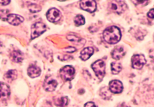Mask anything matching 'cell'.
<instances>
[{
	"instance_id": "1",
	"label": "cell",
	"mask_w": 154,
	"mask_h": 107,
	"mask_svg": "<svg viewBox=\"0 0 154 107\" xmlns=\"http://www.w3.org/2000/svg\"><path fill=\"white\" fill-rule=\"evenodd\" d=\"M122 35L120 30L116 26L107 28L103 32L104 40L110 44H115L120 40Z\"/></svg>"
},
{
	"instance_id": "2",
	"label": "cell",
	"mask_w": 154,
	"mask_h": 107,
	"mask_svg": "<svg viewBox=\"0 0 154 107\" xmlns=\"http://www.w3.org/2000/svg\"><path fill=\"white\" fill-rule=\"evenodd\" d=\"M127 8V4L123 1H111L108 4L109 10L117 14L123 13Z\"/></svg>"
},
{
	"instance_id": "3",
	"label": "cell",
	"mask_w": 154,
	"mask_h": 107,
	"mask_svg": "<svg viewBox=\"0 0 154 107\" xmlns=\"http://www.w3.org/2000/svg\"><path fill=\"white\" fill-rule=\"evenodd\" d=\"M91 67L97 77L100 80L102 79L105 73V64L104 61L97 60L92 64Z\"/></svg>"
},
{
	"instance_id": "4",
	"label": "cell",
	"mask_w": 154,
	"mask_h": 107,
	"mask_svg": "<svg viewBox=\"0 0 154 107\" xmlns=\"http://www.w3.org/2000/svg\"><path fill=\"white\" fill-rule=\"evenodd\" d=\"M46 30L45 24L42 22H37L33 24L31 27V37L32 39L38 37L42 35Z\"/></svg>"
},
{
	"instance_id": "5",
	"label": "cell",
	"mask_w": 154,
	"mask_h": 107,
	"mask_svg": "<svg viewBox=\"0 0 154 107\" xmlns=\"http://www.w3.org/2000/svg\"><path fill=\"white\" fill-rule=\"evenodd\" d=\"M75 73V70L73 67L71 66H66L60 70V76L64 81H71L74 76Z\"/></svg>"
},
{
	"instance_id": "6",
	"label": "cell",
	"mask_w": 154,
	"mask_h": 107,
	"mask_svg": "<svg viewBox=\"0 0 154 107\" xmlns=\"http://www.w3.org/2000/svg\"><path fill=\"white\" fill-rule=\"evenodd\" d=\"M132 67L134 69H141L146 63V59L144 55H135L131 58Z\"/></svg>"
},
{
	"instance_id": "7",
	"label": "cell",
	"mask_w": 154,
	"mask_h": 107,
	"mask_svg": "<svg viewBox=\"0 0 154 107\" xmlns=\"http://www.w3.org/2000/svg\"><path fill=\"white\" fill-rule=\"evenodd\" d=\"M47 18L50 22H55L61 19L62 14L61 12L56 8H51L47 13Z\"/></svg>"
},
{
	"instance_id": "8",
	"label": "cell",
	"mask_w": 154,
	"mask_h": 107,
	"mask_svg": "<svg viewBox=\"0 0 154 107\" xmlns=\"http://www.w3.org/2000/svg\"><path fill=\"white\" fill-rule=\"evenodd\" d=\"M80 6L82 10L90 13H93L97 9V4L95 1H81Z\"/></svg>"
},
{
	"instance_id": "9",
	"label": "cell",
	"mask_w": 154,
	"mask_h": 107,
	"mask_svg": "<svg viewBox=\"0 0 154 107\" xmlns=\"http://www.w3.org/2000/svg\"><path fill=\"white\" fill-rule=\"evenodd\" d=\"M57 84L58 83L56 80L51 76H48L45 79L43 86L46 91L51 92L55 90Z\"/></svg>"
},
{
	"instance_id": "10",
	"label": "cell",
	"mask_w": 154,
	"mask_h": 107,
	"mask_svg": "<svg viewBox=\"0 0 154 107\" xmlns=\"http://www.w3.org/2000/svg\"><path fill=\"white\" fill-rule=\"evenodd\" d=\"M109 90L113 93H121L123 90L122 83L118 80H112L109 84Z\"/></svg>"
},
{
	"instance_id": "11",
	"label": "cell",
	"mask_w": 154,
	"mask_h": 107,
	"mask_svg": "<svg viewBox=\"0 0 154 107\" xmlns=\"http://www.w3.org/2000/svg\"><path fill=\"white\" fill-rule=\"evenodd\" d=\"M24 19L22 16L17 14H11L9 15L7 21L8 22L14 26H17L24 21Z\"/></svg>"
},
{
	"instance_id": "12",
	"label": "cell",
	"mask_w": 154,
	"mask_h": 107,
	"mask_svg": "<svg viewBox=\"0 0 154 107\" xmlns=\"http://www.w3.org/2000/svg\"><path fill=\"white\" fill-rule=\"evenodd\" d=\"M125 55V50L123 47L119 46L115 48L112 52V57L115 60H119Z\"/></svg>"
},
{
	"instance_id": "13",
	"label": "cell",
	"mask_w": 154,
	"mask_h": 107,
	"mask_svg": "<svg viewBox=\"0 0 154 107\" xmlns=\"http://www.w3.org/2000/svg\"><path fill=\"white\" fill-rule=\"evenodd\" d=\"M41 72L40 68L35 65H31L28 68V74L31 78L38 77L40 76Z\"/></svg>"
},
{
	"instance_id": "14",
	"label": "cell",
	"mask_w": 154,
	"mask_h": 107,
	"mask_svg": "<svg viewBox=\"0 0 154 107\" xmlns=\"http://www.w3.org/2000/svg\"><path fill=\"white\" fill-rule=\"evenodd\" d=\"M94 52V49L91 47L85 48L81 51L80 58L83 61H86L92 55Z\"/></svg>"
},
{
	"instance_id": "15",
	"label": "cell",
	"mask_w": 154,
	"mask_h": 107,
	"mask_svg": "<svg viewBox=\"0 0 154 107\" xmlns=\"http://www.w3.org/2000/svg\"><path fill=\"white\" fill-rule=\"evenodd\" d=\"M10 58L13 62L20 63L23 60L24 57L20 50H14L10 54Z\"/></svg>"
},
{
	"instance_id": "16",
	"label": "cell",
	"mask_w": 154,
	"mask_h": 107,
	"mask_svg": "<svg viewBox=\"0 0 154 107\" xmlns=\"http://www.w3.org/2000/svg\"><path fill=\"white\" fill-rule=\"evenodd\" d=\"M17 77V72L16 70H10L7 72L4 76V79L6 82H11Z\"/></svg>"
},
{
	"instance_id": "17",
	"label": "cell",
	"mask_w": 154,
	"mask_h": 107,
	"mask_svg": "<svg viewBox=\"0 0 154 107\" xmlns=\"http://www.w3.org/2000/svg\"><path fill=\"white\" fill-rule=\"evenodd\" d=\"M11 93L9 86L4 83H0V95L3 97H8Z\"/></svg>"
},
{
	"instance_id": "18",
	"label": "cell",
	"mask_w": 154,
	"mask_h": 107,
	"mask_svg": "<svg viewBox=\"0 0 154 107\" xmlns=\"http://www.w3.org/2000/svg\"><path fill=\"white\" fill-rule=\"evenodd\" d=\"M68 98L66 96H62L56 98L54 100V103L59 107H65L68 103Z\"/></svg>"
},
{
	"instance_id": "19",
	"label": "cell",
	"mask_w": 154,
	"mask_h": 107,
	"mask_svg": "<svg viewBox=\"0 0 154 107\" xmlns=\"http://www.w3.org/2000/svg\"><path fill=\"white\" fill-rule=\"evenodd\" d=\"M122 67L120 63L118 62H113L111 64L112 73L113 74L119 73L122 70Z\"/></svg>"
},
{
	"instance_id": "20",
	"label": "cell",
	"mask_w": 154,
	"mask_h": 107,
	"mask_svg": "<svg viewBox=\"0 0 154 107\" xmlns=\"http://www.w3.org/2000/svg\"><path fill=\"white\" fill-rule=\"evenodd\" d=\"M100 95L104 100H109L111 97V91L107 87H103L101 89Z\"/></svg>"
},
{
	"instance_id": "21",
	"label": "cell",
	"mask_w": 154,
	"mask_h": 107,
	"mask_svg": "<svg viewBox=\"0 0 154 107\" xmlns=\"http://www.w3.org/2000/svg\"><path fill=\"white\" fill-rule=\"evenodd\" d=\"M74 23L75 24V26H80L81 25H84L85 23V19L84 17L82 15H77L76 17L75 18Z\"/></svg>"
},
{
	"instance_id": "22",
	"label": "cell",
	"mask_w": 154,
	"mask_h": 107,
	"mask_svg": "<svg viewBox=\"0 0 154 107\" xmlns=\"http://www.w3.org/2000/svg\"><path fill=\"white\" fill-rule=\"evenodd\" d=\"M29 11L32 13H37L41 11V7L38 4H32L28 7Z\"/></svg>"
},
{
	"instance_id": "23",
	"label": "cell",
	"mask_w": 154,
	"mask_h": 107,
	"mask_svg": "<svg viewBox=\"0 0 154 107\" xmlns=\"http://www.w3.org/2000/svg\"><path fill=\"white\" fill-rule=\"evenodd\" d=\"M67 39L68 40L75 43V44L81 43V42H82V40H83V39L80 38L74 35H68L67 37Z\"/></svg>"
},
{
	"instance_id": "24",
	"label": "cell",
	"mask_w": 154,
	"mask_h": 107,
	"mask_svg": "<svg viewBox=\"0 0 154 107\" xmlns=\"http://www.w3.org/2000/svg\"><path fill=\"white\" fill-rule=\"evenodd\" d=\"M9 12L8 10H0V19L3 21L7 20Z\"/></svg>"
},
{
	"instance_id": "25",
	"label": "cell",
	"mask_w": 154,
	"mask_h": 107,
	"mask_svg": "<svg viewBox=\"0 0 154 107\" xmlns=\"http://www.w3.org/2000/svg\"><path fill=\"white\" fill-rule=\"evenodd\" d=\"M131 1L133 2L136 5H138L139 4H142V5H144V4H146L148 2L147 1Z\"/></svg>"
},
{
	"instance_id": "26",
	"label": "cell",
	"mask_w": 154,
	"mask_h": 107,
	"mask_svg": "<svg viewBox=\"0 0 154 107\" xmlns=\"http://www.w3.org/2000/svg\"><path fill=\"white\" fill-rule=\"evenodd\" d=\"M84 107H97V106L94 104V103L92 102L87 103L85 105Z\"/></svg>"
},
{
	"instance_id": "27",
	"label": "cell",
	"mask_w": 154,
	"mask_h": 107,
	"mask_svg": "<svg viewBox=\"0 0 154 107\" xmlns=\"http://www.w3.org/2000/svg\"><path fill=\"white\" fill-rule=\"evenodd\" d=\"M148 17L151 19H154V9H151L147 13Z\"/></svg>"
},
{
	"instance_id": "28",
	"label": "cell",
	"mask_w": 154,
	"mask_h": 107,
	"mask_svg": "<svg viewBox=\"0 0 154 107\" xmlns=\"http://www.w3.org/2000/svg\"><path fill=\"white\" fill-rule=\"evenodd\" d=\"M10 2V1H0V4L3 5H8Z\"/></svg>"
},
{
	"instance_id": "29",
	"label": "cell",
	"mask_w": 154,
	"mask_h": 107,
	"mask_svg": "<svg viewBox=\"0 0 154 107\" xmlns=\"http://www.w3.org/2000/svg\"><path fill=\"white\" fill-rule=\"evenodd\" d=\"M119 107H129L128 106H127L126 104H125L124 103H122V104H120V105L119 106Z\"/></svg>"
},
{
	"instance_id": "30",
	"label": "cell",
	"mask_w": 154,
	"mask_h": 107,
	"mask_svg": "<svg viewBox=\"0 0 154 107\" xmlns=\"http://www.w3.org/2000/svg\"><path fill=\"white\" fill-rule=\"evenodd\" d=\"M1 97V95H0V97Z\"/></svg>"
}]
</instances>
